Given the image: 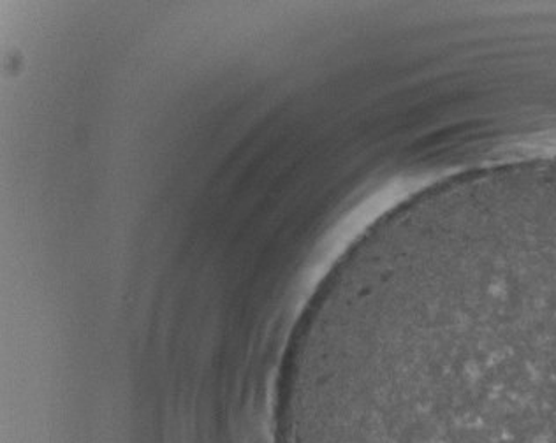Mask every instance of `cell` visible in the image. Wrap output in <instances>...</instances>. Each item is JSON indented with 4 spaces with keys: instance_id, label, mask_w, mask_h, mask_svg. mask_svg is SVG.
Here are the masks:
<instances>
[{
    "instance_id": "6da1fadb",
    "label": "cell",
    "mask_w": 556,
    "mask_h": 443,
    "mask_svg": "<svg viewBox=\"0 0 556 443\" xmlns=\"http://www.w3.org/2000/svg\"><path fill=\"white\" fill-rule=\"evenodd\" d=\"M283 443H556V257L433 273L343 315Z\"/></svg>"
}]
</instances>
